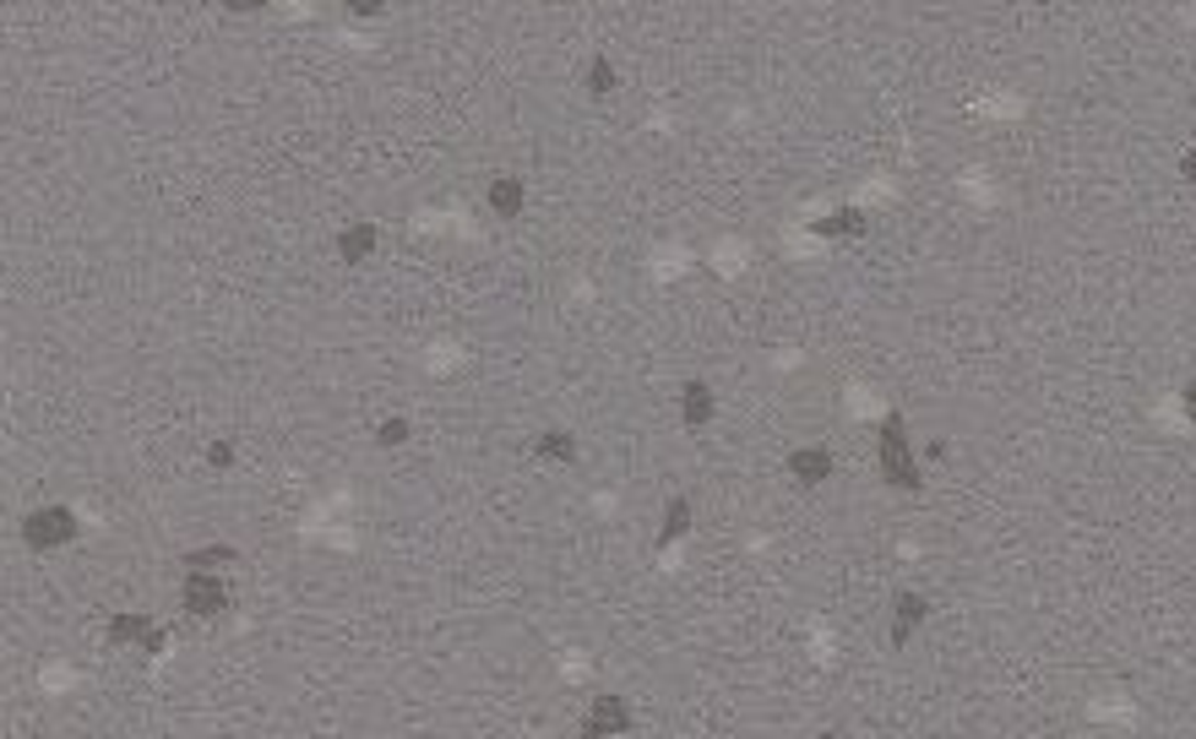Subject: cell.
Returning <instances> with one entry per match:
<instances>
[{"label":"cell","instance_id":"obj_1","mask_svg":"<svg viewBox=\"0 0 1196 739\" xmlns=\"http://www.w3.org/2000/svg\"><path fill=\"white\" fill-rule=\"evenodd\" d=\"M876 473H881V484H892V489H903V495H914L924 484V462H920V452H914V441H909V424H903L898 408L881 413V430H876Z\"/></svg>","mask_w":1196,"mask_h":739},{"label":"cell","instance_id":"obj_2","mask_svg":"<svg viewBox=\"0 0 1196 739\" xmlns=\"http://www.w3.org/2000/svg\"><path fill=\"white\" fill-rule=\"evenodd\" d=\"M77 533H83V522H77L72 506H39V511L22 517V544H28L33 554L61 550V544H72Z\"/></svg>","mask_w":1196,"mask_h":739},{"label":"cell","instance_id":"obj_3","mask_svg":"<svg viewBox=\"0 0 1196 739\" xmlns=\"http://www.w3.org/2000/svg\"><path fill=\"white\" fill-rule=\"evenodd\" d=\"M180 609L196 615V620H212L229 609V582L218 571H185V587H180Z\"/></svg>","mask_w":1196,"mask_h":739},{"label":"cell","instance_id":"obj_4","mask_svg":"<svg viewBox=\"0 0 1196 739\" xmlns=\"http://www.w3.org/2000/svg\"><path fill=\"white\" fill-rule=\"evenodd\" d=\"M924 620H930V598L924 593H898L892 598V626H887L892 652H909V642H914V631H920Z\"/></svg>","mask_w":1196,"mask_h":739},{"label":"cell","instance_id":"obj_5","mask_svg":"<svg viewBox=\"0 0 1196 739\" xmlns=\"http://www.w3.org/2000/svg\"><path fill=\"white\" fill-rule=\"evenodd\" d=\"M621 729H632V707H626V696H599V702L588 707V718H582V735L588 739L621 735Z\"/></svg>","mask_w":1196,"mask_h":739},{"label":"cell","instance_id":"obj_6","mask_svg":"<svg viewBox=\"0 0 1196 739\" xmlns=\"http://www.w3.org/2000/svg\"><path fill=\"white\" fill-rule=\"evenodd\" d=\"M789 473H794L805 489H816V484H827L832 473H837V457H832V446H794V452H789Z\"/></svg>","mask_w":1196,"mask_h":739},{"label":"cell","instance_id":"obj_7","mask_svg":"<svg viewBox=\"0 0 1196 739\" xmlns=\"http://www.w3.org/2000/svg\"><path fill=\"white\" fill-rule=\"evenodd\" d=\"M484 201H490L495 218H523V207H528V185L517 180V175H495V180L484 185Z\"/></svg>","mask_w":1196,"mask_h":739},{"label":"cell","instance_id":"obj_8","mask_svg":"<svg viewBox=\"0 0 1196 739\" xmlns=\"http://www.w3.org/2000/svg\"><path fill=\"white\" fill-rule=\"evenodd\" d=\"M375 245H381V229L360 218V223H349V229L338 234V262L360 267V262H370V256H375Z\"/></svg>","mask_w":1196,"mask_h":739},{"label":"cell","instance_id":"obj_9","mask_svg":"<svg viewBox=\"0 0 1196 739\" xmlns=\"http://www.w3.org/2000/svg\"><path fill=\"white\" fill-rule=\"evenodd\" d=\"M713 413H718V397H713V386H707V380H685V386H680V419H685L691 430H702Z\"/></svg>","mask_w":1196,"mask_h":739},{"label":"cell","instance_id":"obj_10","mask_svg":"<svg viewBox=\"0 0 1196 739\" xmlns=\"http://www.w3.org/2000/svg\"><path fill=\"white\" fill-rule=\"evenodd\" d=\"M147 631H153V615H147V609H131V615H114L103 637H109V647H142Z\"/></svg>","mask_w":1196,"mask_h":739},{"label":"cell","instance_id":"obj_11","mask_svg":"<svg viewBox=\"0 0 1196 739\" xmlns=\"http://www.w3.org/2000/svg\"><path fill=\"white\" fill-rule=\"evenodd\" d=\"M691 533V500L685 495H674L669 506H663V522H658V544H680Z\"/></svg>","mask_w":1196,"mask_h":739},{"label":"cell","instance_id":"obj_12","mask_svg":"<svg viewBox=\"0 0 1196 739\" xmlns=\"http://www.w3.org/2000/svg\"><path fill=\"white\" fill-rule=\"evenodd\" d=\"M865 229H870V218H865L859 207H837L832 218H822V223H816V234H837V240H859Z\"/></svg>","mask_w":1196,"mask_h":739},{"label":"cell","instance_id":"obj_13","mask_svg":"<svg viewBox=\"0 0 1196 739\" xmlns=\"http://www.w3.org/2000/svg\"><path fill=\"white\" fill-rule=\"evenodd\" d=\"M534 457H550V462H577V435L571 430H545L534 441Z\"/></svg>","mask_w":1196,"mask_h":739},{"label":"cell","instance_id":"obj_14","mask_svg":"<svg viewBox=\"0 0 1196 739\" xmlns=\"http://www.w3.org/2000/svg\"><path fill=\"white\" fill-rule=\"evenodd\" d=\"M615 88H621L615 60H610V55H593V60H588V92H593V98H610Z\"/></svg>","mask_w":1196,"mask_h":739},{"label":"cell","instance_id":"obj_15","mask_svg":"<svg viewBox=\"0 0 1196 739\" xmlns=\"http://www.w3.org/2000/svg\"><path fill=\"white\" fill-rule=\"evenodd\" d=\"M190 571H218V565H234V550L229 544H207V550H190L185 554Z\"/></svg>","mask_w":1196,"mask_h":739},{"label":"cell","instance_id":"obj_16","mask_svg":"<svg viewBox=\"0 0 1196 739\" xmlns=\"http://www.w3.org/2000/svg\"><path fill=\"white\" fill-rule=\"evenodd\" d=\"M408 435H414V430H408V419H381V430H375V446H386V452H392V446H403Z\"/></svg>","mask_w":1196,"mask_h":739},{"label":"cell","instance_id":"obj_17","mask_svg":"<svg viewBox=\"0 0 1196 739\" xmlns=\"http://www.w3.org/2000/svg\"><path fill=\"white\" fill-rule=\"evenodd\" d=\"M207 462H212V467H234V441H212V446H207Z\"/></svg>","mask_w":1196,"mask_h":739},{"label":"cell","instance_id":"obj_18","mask_svg":"<svg viewBox=\"0 0 1196 739\" xmlns=\"http://www.w3.org/2000/svg\"><path fill=\"white\" fill-rule=\"evenodd\" d=\"M343 5H349L354 16H381V11H386V0H343Z\"/></svg>","mask_w":1196,"mask_h":739},{"label":"cell","instance_id":"obj_19","mask_svg":"<svg viewBox=\"0 0 1196 739\" xmlns=\"http://www.w3.org/2000/svg\"><path fill=\"white\" fill-rule=\"evenodd\" d=\"M164 647H169V631H164V626H153V631L142 637V652H164Z\"/></svg>","mask_w":1196,"mask_h":739},{"label":"cell","instance_id":"obj_20","mask_svg":"<svg viewBox=\"0 0 1196 739\" xmlns=\"http://www.w3.org/2000/svg\"><path fill=\"white\" fill-rule=\"evenodd\" d=\"M1181 408H1186V424L1196 430V375L1186 380V391H1181Z\"/></svg>","mask_w":1196,"mask_h":739},{"label":"cell","instance_id":"obj_21","mask_svg":"<svg viewBox=\"0 0 1196 739\" xmlns=\"http://www.w3.org/2000/svg\"><path fill=\"white\" fill-rule=\"evenodd\" d=\"M1181 180L1196 185V147H1186V153H1181Z\"/></svg>","mask_w":1196,"mask_h":739},{"label":"cell","instance_id":"obj_22","mask_svg":"<svg viewBox=\"0 0 1196 739\" xmlns=\"http://www.w3.org/2000/svg\"><path fill=\"white\" fill-rule=\"evenodd\" d=\"M924 457H930V462H946V457H952V446H946V441H930V446H924Z\"/></svg>","mask_w":1196,"mask_h":739},{"label":"cell","instance_id":"obj_23","mask_svg":"<svg viewBox=\"0 0 1196 739\" xmlns=\"http://www.w3.org/2000/svg\"><path fill=\"white\" fill-rule=\"evenodd\" d=\"M267 0H229V11H262Z\"/></svg>","mask_w":1196,"mask_h":739},{"label":"cell","instance_id":"obj_24","mask_svg":"<svg viewBox=\"0 0 1196 739\" xmlns=\"http://www.w3.org/2000/svg\"><path fill=\"white\" fill-rule=\"evenodd\" d=\"M1028 5H1055V0H1028Z\"/></svg>","mask_w":1196,"mask_h":739}]
</instances>
